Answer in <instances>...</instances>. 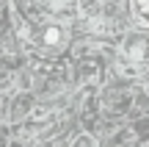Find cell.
Instances as JSON below:
<instances>
[{"mask_svg": "<svg viewBox=\"0 0 149 147\" xmlns=\"http://www.w3.org/2000/svg\"><path fill=\"white\" fill-rule=\"evenodd\" d=\"M69 147H97V142H94V136H88V133H80V136L72 139Z\"/></svg>", "mask_w": 149, "mask_h": 147, "instance_id": "obj_4", "label": "cell"}, {"mask_svg": "<svg viewBox=\"0 0 149 147\" xmlns=\"http://www.w3.org/2000/svg\"><path fill=\"white\" fill-rule=\"evenodd\" d=\"M122 56L127 61H135V64H141V61H149V39L141 36V33H133V36H127L122 42Z\"/></svg>", "mask_w": 149, "mask_h": 147, "instance_id": "obj_1", "label": "cell"}, {"mask_svg": "<svg viewBox=\"0 0 149 147\" xmlns=\"http://www.w3.org/2000/svg\"><path fill=\"white\" fill-rule=\"evenodd\" d=\"M31 120L33 122H47V120H53V108H47V106H36V108H31Z\"/></svg>", "mask_w": 149, "mask_h": 147, "instance_id": "obj_3", "label": "cell"}, {"mask_svg": "<svg viewBox=\"0 0 149 147\" xmlns=\"http://www.w3.org/2000/svg\"><path fill=\"white\" fill-rule=\"evenodd\" d=\"M53 3H69V0H53Z\"/></svg>", "mask_w": 149, "mask_h": 147, "instance_id": "obj_5", "label": "cell"}, {"mask_svg": "<svg viewBox=\"0 0 149 147\" xmlns=\"http://www.w3.org/2000/svg\"><path fill=\"white\" fill-rule=\"evenodd\" d=\"M39 39H42L44 47H58V44L64 42V28L61 25H44L42 33H39Z\"/></svg>", "mask_w": 149, "mask_h": 147, "instance_id": "obj_2", "label": "cell"}]
</instances>
